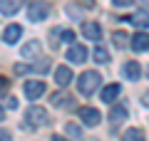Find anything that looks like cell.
<instances>
[{
  "mask_svg": "<svg viewBox=\"0 0 149 141\" xmlns=\"http://www.w3.org/2000/svg\"><path fill=\"white\" fill-rule=\"evenodd\" d=\"M100 72H82L80 79H77V89H80V94H85V97H90V94H95L97 89H100Z\"/></svg>",
  "mask_w": 149,
  "mask_h": 141,
  "instance_id": "cell-1",
  "label": "cell"
},
{
  "mask_svg": "<svg viewBox=\"0 0 149 141\" xmlns=\"http://www.w3.org/2000/svg\"><path fill=\"white\" fill-rule=\"evenodd\" d=\"M47 15H50V5L45 0H32L27 5V20L30 22H42Z\"/></svg>",
  "mask_w": 149,
  "mask_h": 141,
  "instance_id": "cell-2",
  "label": "cell"
},
{
  "mask_svg": "<svg viewBox=\"0 0 149 141\" xmlns=\"http://www.w3.org/2000/svg\"><path fill=\"white\" fill-rule=\"evenodd\" d=\"M25 119L30 121L32 126H45L50 121V116H47V111H45L42 106H30V109L25 111Z\"/></svg>",
  "mask_w": 149,
  "mask_h": 141,
  "instance_id": "cell-3",
  "label": "cell"
},
{
  "mask_svg": "<svg viewBox=\"0 0 149 141\" xmlns=\"http://www.w3.org/2000/svg\"><path fill=\"white\" fill-rule=\"evenodd\" d=\"M45 82H40V79H30V82H25V87H22V92H25L27 99H37V97H42L45 94Z\"/></svg>",
  "mask_w": 149,
  "mask_h": 141,
  "instance_id": "cell-4",
  "label": "cell"
},
{
  "mask_svg": "<svg viewBox=\"0 0 149 141\" xmlns=\"http://www.w3.org/2000/svg\"><path fill=\"white\" fill-rule=\"evenodd\" d=\"M67 59L74 64H82L87 59V47L85 45H70L67 47Z\"/></svg>",
  "mask_w": 149,
  "mask_h": 141,
  "instance_id": "cell-5",
  "label": "cell"
},
{
  "mask_svg": "<svg viewBox=\"0 0 149 141\" xmlns=\"http://www.w3.org/2000/svg\"><path fill=\"white\" fill-rule=\"evenodd\" d=\"M80 119H82V124H87V126H97L100 119H102V114L97 109H92V106H82L80 109Z\"/></svg>",
  "mask_w": 149,
  "mask_h": 141,
  "instance_id": "cell-6",
  "label": "cell"
},
{
  "mask_svg": "<svg viewBox=\"0 0 149 141\" xmlns=\"http://www.w3.org/2000/svg\"><path fill=\"white\" fill-rule=\"evenodd\" d=\"M129 45H132L134 52H147L149 50V35L147 32H137V35L129 37Z\"/></svg>",
  "mask_w": 149,
  "mask_h": 141,
  "instance_id": "cell-7",
  "label": "cell"
},
{
  "mask_svg": "<svg viewBox=\"0 0 149 141\" xmlns=\"http://www.w3.org/2000/svg\"><path fill=\"white\" fill-rule=\"evenodd\" d=\"M72 79H74V74H72V69H70L67 64H62V67L55 69V82H57L60 87H67Z\"/></svg>",
  "mask_w": 149,
  "mask_h": 141,
  "instance_id": "cell-8",
  "label": "cell"
},
{
  "mask_svg": "<svg viewBox=\"0 0 149 141\" xmlns=\"http://www.w3.org/2000/svg\"><path fill=\"white\" fill-rule=\"evenodd\" d=\"M20 35H22V27L20 25H8L5 32H3V40H5L8 45H15V42L20 40Z\"/></svg>",
  "mask_w": 149,
  "mask_h": 141,
  "instance_id": "cell-9",
  "label": "cell"
},
{
  "mask_svg": "<svg viewBox=\"0 0 149 141\" xmlns=\"http://www.w3.org/2000/svg\"><path fill=\"white\" fill-rule=\"evenodd\" d=\"M124 20L132 22L134 27H142V30H144V27H149V12L147 10H139V12H134L132 17H124Z\"/></svg>",
  "mask_w": 149,
  "mask_h": 141,
  "instance_id": "cell-10",
  "label": "cell"
},
{
  "mask_svg": "<svg viewBox=\"0 0 149 141\" xmlns=\"http://www.w3.org/2000/svg\"><path fill=\"white\" fill-rule=\"evenodd\" d=\"M124 119H127V106L124 104H114L109 109V121L112 124H122Z\"/></svg>",
  "mask_w": 149,
  "mask_h": 141,
  "instance_id": "cell-11",
  "label": "cell"
},
{
  "mask_svg": "<svg viewBox=\"0 0 149 141\" xmlns=\"http://www.w3.org/2000/svg\"><path fill=\"white\" fill-rule=\"evenodd\" d=\"M82 35L87 37V40H100L102 37V30H100V25H97V22H85V25H82Z\"/></svg>",
  "mask_w": 149,
  "mask_h": 141,
  "instance_id": "cell-12",
  "label": "cell"
},
{
  "mask_svg": "<svg viewBox=\"0 0 149 141\" xmlns=\"http://www.w3.org/2000/svg\"><path fill=\"white\" fill-rule=\"evenodd\" d=\"M117 97H119V84H109V87L102 89V102L104 104H112Z\"/></svg>",
  "mask_w": 149,
  "mask_h": 141,
  "instance_id": "cell-13",
  "label": "cell"
},
{
  "mask_svg": "<svg viewBox=\"0 0 149 141\" xmlns=\"http://www.w3.org/2000/svg\"><path fill=\"white\" fill-rule=\"evenodd\" d=\"M20 10V0H0V12L3 15H15Z\"/></svg>",
  "mask_w": 149,
  "mask_h": 141,
  "instance_id": "cell-14",
  "label": "cell"
},
{
  "mask_svg": "<svg viewBox=\"0 0 149 141\" xmlns=\"http://www.w3.org/2000/svg\"><path fill=\"white\" fill-rule=\"evenodd\" d=\"M22 57H37L40 55V42L37 40H32V42H27V45H22Z\"/></svg>",
  "mask_w": 149,
  "mask_h": 141,
  "instance_id": "cell-15",
  "label": "cell"
},
{
  "mask_svg": "<svg viewBox=\"0 0 149 141\" xmlns=\"http://www.w3.org/2000/svg\"><path fill=\"white\" fill-rule=\"evenodd\" d=\"M122 141H144V131L142 129H127L122 134Z\"/></svg>",
  "mask_w": 149,
  "mask_h": 141,
  "instance_id": "cell-16",
  "label": "cell"
},
{
  "mask_svg": "<svg viewBox=\"0 0 149 141\" xmlns=\"http://www.w3.org/2000/svg\"><path fill=\"white\" fill-rule=\"evenodd\" d=\"M124 77L127 79H139V64L134 62V59L124 64Z\"/></svg>",
  "mask_w": 149,
  "mask_h": 141,
  "instance_id": "cell-17",
  "label": "cell"
},
{
  "mask_svg": "<svg viewBox=\"0 0 149 141\" xmlns=\"http://www.w3.org/2000/svg\"><path fill=\"white\" fill-rule=\"evenodd\" d=\"M92 57H95V62H107V59H109V55H107V50L104 47H95V55H92Z\"/></svg>",
  "mask_w": 149,
  "mask_h": 141,
  "instance_id": "cell-18",
  "label": "cell"
},
{
  "mask_svg": "<svg viewBox=\"0 0 149 141\" xmlns=\"http://www.w3.org/2000/svg\"><path fill=\"white\" fill-rule=\"evenodd\" d=\"M114 45L122 50V47H127V45H129V37L124 35V32H114Z\"/></svg>",
  "mask_w": 149,
  "mask_h": 141,
  "instance_id": "cell-19",
  "label": "cell"
},
{
  "mask_svg": "<svg viewBox=\"0 0 149 141\" xmlns=\"http://www.w3.org/2000/svg\"><path fill=\"white\" fill-rule=\"evenodd\" d=\"M65 99H67V97H65V94H52V104L55 106H72V102H65Z\"/></svg>",
  "mask_w": 149,
  "mask_h": 141,
  "instance_id": "cell-20",
  "label": "cell"
},
{
  "mask_svg": "<svg viewBox=\"0 0 149 141\" xmlns=\"http://www.w3.org/2000/svg\"><path fill=\"white\" fill-rule=\"evenodd\" d=\"M47 67H50V62H47V59H40V62H37V64H32L30 69H35V72H45Z\"/></svg>",
  "mask_w": 149,
  "mask_h": 141,
  "instance_id": "cell-21",
  "label": "cell"
},
{
  "mask_svg": "<svg viewBox=\"0 0 149 141\" xmlns=\"http://www.w3.org/2000/svg\"><path fill=\"white\" fill-rule=\"evenodd\" d=\"M65 129H67V134H70V136H74V139H80V126H74V124H67Z\"/></svg>",
  "mask_w": 149,
  "mask_h": 141,
  "instance_id": "cell-22",
  "label": "cell"
},
{
  "mask_svg": "<svg viewBox=\"0 0 149 141\" xmlns=\"http://www.w3.org/2000/svg\"><path fill=\"white\" fill-rule=\"evenodd\" d=\"M60 35H62V40H65V42H70V45H72V40H74V32H72V30H62Z\"/></svg>",
  "mask_w": 149,
  "mask_h": 141,
  "instance_id": "cell-23",
  "label": "cell"
},
{
  "mask_svg": "<svg viewBox=\"0 0 149 141\" xmlns=\"http://www.w3.org/2000/svg\"><path fill=\"white\" fill-rule=\"evenodd\" d=\"M8 89H10V79L0 74V92H8Z\"/></svg>",
  "mask_w": 149,
  "mask_h": 141,
  "instance_id": "cell-24",
  "label": "cell"
},
{
  "mask_svg": "<svg viewBox=\"0 0 149 141\" xmlns=\"http://www.w3.org/2000/svg\"><path fill=\"white\" fill-rule=\"evenodd\" d=\"M5 106L8 109H17V99L15 97H5Z\"/></svg>",
  "mask_w": 149,
  "mask_h": 141,
  "instance_id": "cell-25",
  "label": "cell"
},
{
  "mask_svg": "<svg viewBox=\"0 0 149 141\" xmlns=\"http://www.w3.org/2000/svg\"><path fill=\"white\" fill-rule=\"evenodd\" d=\"M77 5H82V8H95V0H74Z\"/></svg>",
  "mask_w": 149,
  "mask_h": 141,
  "instance_id": "cell-26",
  "label": "cell"
},
{
  "mask_svg": "<svg viewBox=\"0 0 149 141\" xmlns=\"http://www.w3.org/2000/svg\"><path fill=\"white\" fill-rule=\"evenodd\" d=\"M0 141H13L10 131H5V129H0Z\"/></svg>",
  "mask_w": 149,
  "mask_h": 141,
  "instance_id": "cell-27",
  "label": "cell"
},
{
  "mask_svg": "<svg viewBox=\"0 0 149 141\" xmlns=\"http://www.w3.org/2000/svg\"><path fill=\"white\" fill-rule=\"evenodd\" d=\"M129 3H132V0H114V5H117V8H124V5H129Z\"/></svg>",
  "mask_w": 149,
  "mask_h": 141,
  "instance_id": "cell-28",
  "label": "cell"
},
{
  "mask_svg": "<svg viewBox=\"0 0 149 141\" xmlns=\"http://www.w3.org/2000/svg\"><path fill=\"white\" fill-rule=\"evenodd\" d=\"M27 69H30V67H25V64H17L15 72H17V74H22V72H27Z\"/></svg>",
  "mask_w": 149,
  "mask_h": 141,
  "instance_id": "cell-29",
  "label": "cell"
},
{
  "mask_svg": "<svg viewBox=\"0 0 149 141\" xmlns=\"http://www.w3.org/2000/svg\"><path fill=\"white\" fill-rule=\"evenodd\" d=\"M52 141H70V139H65V136H52Z\"/></svg>",
  "mask_w": 149,
  "mask_h": 141,
  "instance_id": "cell-30",
  "label": "cell"
},
{
  "mask_svg": "<svg viewBox=\"0 0 149 141\" xmlns=\"http://www.w3.org/2000/svg\"><path fill=\"white\" fill-rule=\"evenodd\" d=\"M137 3H142L144 8H149V0H137Z\"/></svg>",
  "mask_w": 149,
  "mask_h": 141,
  "instance_id": "cell-31",
  "label": "cell"
},
{
  "mask_svg": "<svg viewBox=\"0 0 149 141\" xmlns=\"http://www.w3.org/2000/svg\"><path fill=\"white\" fill-rule=\"evenodd\" d=\"M144 104H147V106H149V92H147V94H144Z\"/></svg>",
  "mask_w": 149,
  "mask_h": 141,
  "instance_id": "cell-32",
  "label": "cell"
},
{
  "mask_svg": "<svg viewBox=\"0 0 149 141\" xmlns=\"http://www.w3.org/2000/svg\"><path fill=\"white\" fill-rule=\"evenodd\" d=\"M3 119H5V111H3V109H0V121H3Z\"/></svg>",
  "mask_w": 149,
  "mask_h": 141,
  "instance_id": "cell-33",
  "label": "cell"
}]
</instances>
